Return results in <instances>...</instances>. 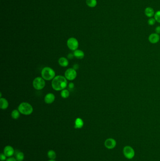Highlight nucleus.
Wrapping results in <instances>:
<instances>
[{"instance_id": "1", "label": "nucleus", "mask_w": 160, "mask_h": 161, "mask_svg": "<svg viewBox=\"0 0 160 161\" xmlns=\"http://www.w3.org/2000/svg\"><path fill=\"white\" fill-rule=\"evenodd\" d=\"M51 85L52 88L56 91H62L67 86V80L63 76L57 75L53 79Z\"/></svg>"}, {"instance_id": "2", "label": "nucleus", "mask_w": 160, "mask_h": 161, "mask_svg": "<svg viewBox=\"0 0 160 161\" xmlns=\"http://www.w3.org/2000/svg\"><path fill=\"white\" fill-rule=\"evenodd\" d=\"M56 75L54 70L49 67L43 68L42 71V76L45 80L50 81L53 79Z\"/></svg>"}, {"instance_id": "3", "label": "nucleus", "mask_w": 160, "mask_h": 161, "mask_svg": "<svg viewBox=\"0 0 160 161\" xmlns=\"http://www.w3.org/2000/svg\"><path fill=\"white\" fill-rule=\"evenodd\" d=\"M18 110L22 114L28 115L33 113V109L30 104L27 102H22L19 105Z\"/></svg>"}, {"instance_id": "4", "label": "nucleus", "mask_w": 160, "mask_h": 161, "mask_svg": "<svg viewBox=\"0 0 160 161\" xmlns=\"http://www.w3.org/2000/svg\"><path fill=\"white\" fill-rule=\"evenodd\" d=\"M33 85L34 89L37 90H41L45 86L46 82L42 77H37L33 81Z\"/></svg>"}, {"instance_id": "5", "label": "nucleus", "mask_w": 160, "mask_h": 161, "mask_svg": "<svg viewBox=\"0 0 160 161\" xmlns=\"http://www.w3.org/2000/svg\"><path fill=\"white\" fill-rule=\"evenodd\" d=\"M67 45L69 49L72 51H76L79 47V42L78 40L75 38H69L67 42Z\"/></svg>"}, {"instance_id": "6", "label": "nucleus", "mask_w": 160, "mask_h": 161, "mask_svg": "<svg viewBox=\"0 0 160 161\" xmlns=\"http://www.w3.org/2000/svg\"><path fill=\"white\" fill-rule=\"evenodd\" d=\"M77 74L76 71L73 68H69L65 71L64 77L66 79L69 81H72L77 77Z\"/></svg>"}, {"instance_id": "7", "label": "nucleus", "mask_w": 160, "mask_h": 161, "mask_svg": "<svg viewBox=\"0 0 160 161\" xmlns=\"http://www.w3.org/2000/svg\"><path fill=\"white\" fill-rule=\"evenodd\" d=\"M123 154L125 157L128 159H132L134 156V151L132 149V147L129 146H126L124 147L123 150Z\"/></svg>"}, {"instance_id": "8", "label": "nucleus", "mask_w": 160, "mask_h": 161, "mask_svg": "<svg viewBox=\"0 0 160 161\" xmlns=\"http://www.w3.org/2000/svg\"><path fill=\"white\" fill-rule=\"evenodd\" d=\"M116 141L113 138H108L105 141V146L108 149H113L116 146Z\"/></svg>"}, {"instance_id": "9", "label": "nucleus", "mask_w": 160, "mask_h": 161, "mask_svg": "<svg viewBox=\"0 0 160 161\" xmlns=\"http://www.w3.org/2000/svg\"><path fill=\"white\" fill-rule=\"evenodd\" d=\"M149 40L151 43L156 44L159 41L160 36L156 33L152 34L149 36Z\"/></svg>"}, {"instance_id": "10", "label": "nucleus", "mask_w": 160, "mask_h": 161, "mask_svg": "<svg viewBox=\"0 0 160 161\" xmlns=\"http://www.w3.org/2000/svg\"><path fill=\"white\" fill-rule=\"evenodd\" d=\"M3 152L6 157H11L14 154L15 151L11 146H7L5 147Z\"/></svg>"}, {"instance_id": "11", "label": "nucleus", "mask_w": 160, "mask_h": 161, "mask_svg": "<svg viewBox=\"0 0 160 161\" xmlns=\"http://www.w3.org/2000/svg\"><path fill=\"white\" fill-rule=\"evenodd\" d=\"M55 100V96L54 94L51 93L47 94L44 98V101L45 103L48 104H50L53 103Z\"/></svg>"}, {"instance_id": "12", "label": "nucleus", "mask_w": 160, "mask_h": 161, "mask_svg": "<svg viewBox=\"0 0 160 161\" xmlns=\"http://www.w3.org/2000/svg\"><path fill=\"white\" fill-rule=\"evenodd\" d=\"M145 14L148 18H151L154 16L155 13L153 9L151 7H146L145 9Z\"/></svg>"}, {"instance_id": "13", "label": "nucleus", "mask_w": 160, "mask_h": 161, "mask_svg": "<svg viewBox=\"0 0 160 161\" xmlns=\"http://www.w3.org/2000/svg\"><path fill=\"white\" fill-rule=\"evenodd\" d=\"M9 106V102L6 99L1 98L0 99V107L2 109H7Z\"/></svg>"}, {"instance_id": "14", "label": "nucleus", "mask_w": 160, "mask_h": 161, "mask_svg": "<svg viewBox=\"0 0 160 161\" xmlns=\"http://www.w3.org/2000/svg\"><path fill=\"white\" fill-rule=\"evenodd\" d=\"M73 55L74 57L78 59H82L85 56V54L80 49H76L73 52Z\"/></svg>"}, {"instance_id": "15", "label": "nucleus", "mask_w": 160, "mask_h": 161, "mask_svg": "<svg viewBox=\"0 0 160 161\" xmlns=\"http://www.w3.org/2000/svg\"><path fill=\"white\" fill-rule=\"evenodd\" d=\"M59 65L62 67H66L69 65V61L67 59L64 57H61L58 60Z\"/></svg>"}, {"instance_id": "16", "label": "nucleus", "mask_w": 160, "mask_h": 161, "mask_svg": "<svg viewBox=\"0 0 160 161\" xmlns=\"http://www.w3.org/2000/svg\"><path fill=\"white\" fill-rule=\"evenodd\" d=\"M84 125V121L82 119L78 118L75 121V128L81 129Z\"/></svg>"}, {"instance_id": "17", "label": "nucleus", "mask_w": 160, "mask_h": 161, "mask_svg": "<svg viewBox=\"0 0 160 161\" xmlns=\"http://www.w3.org/2000/svg\"><path fill=\"white\" fill-rule=\"evenodd\" d=\"M24 154L20 151H17L15 153V158L17 161H23L24 159Z\"/></svg>"}, {"instance_id": "18", "label": "nucleus", "mask_w": 160, "mask_h": 161, "mask_svg": "<svg viewBox=\"0 0 160 161\" xmlns=\"http://www.w3.org/2000/svg\"><path fill=\"white\" fill-rule=\"evenodd\" d=\"M86 3L89 7L93 8L96 6L97 2L96 0H86Z\"/></svg>"}, {"instance_id": "19", "label": "nucleus", "mask_w": 160, "mask_h": 161, "mask_svg": "<svg viewBox=\"0 0 160 161\" xmlns=\"http://www.w3.org/2000/svg\"><path fill=\"white\" fill-rule=\"evenodd\" d=\"M61 96L63 98H67L70 96V92L68 90L64 89L61 91Z\"/></svg>"}, {"instance_id": "20", "label": "nucleus", "mask_w": 160, "mask_h": 161, "mask_svg": "<svg viewBox=\"0 0 160 161\" xmlns=\"http://www.w3.org/2000/svg\"><path fill=\"white\" fill-rule=\"evenodd\" d=\"M11 117L14 119H17L20 116V112L19 110H14L11 113Z\"/></svg>"}, {"instance_id": "21", "label": "nucleus", "mask_w": 160, "mask_h": 161, "mask_svg": "<svg viewBox=\"0 0 160 161\" xmlns=\"http://www.w3.org/2000/svg\"><path fill=\"white\" fill-rule=\"evenodd\" d=\"M48 156L49 157V158L54 160L56 159V152H55L54 150H50L48 152Z\"/></svg>"}, {"instance_id": "22", "label": "nucleus", "mask_w": 160, "mask_h": 161, "mask_svg": "<svg viewBox=\"0 0 160 161\" xmlns=\"http://www.w3.org/2000/svg\"><path fill=\"white\" fill-rule=\"evenodd\" d=\"M154 18L156 19V21L160 23V10H158L156 12L154 15Z\"/></svg>"}, {"instance_id": "23", "label": "nucleus", "mask_w": 160, "mask_h": 161, "mask_svg": "<svg viewBox=\"0 0 160 161\" xmlns=\"http://www.w3.org/2000/svg\"><path fill=\"white\" fill-rule=\"evenodd\" d=\"M156 22V19H155V18H150L148 20L147 23L149 24V25H150V26H153V25L155 24Z\"/></svg>"}, {"instance_id": "24", "label": "nucleus", "mask_w": 160, "mask_h": 161, "mask_svg": "<svg viewBox=\"0 0 160 161\" xmlns=\"http://www.w3.org/2000/svg\"><path fill=\"white\" fill-rule=\"evenodd\" d=\"M6 156L4 154H1L0 156V159L2 161H5L6 159Z\"/></svg>"}, {"instance_id": "25", "label": "nucleus", "mask_w": 160, "mask_h": 161, "mask_svg": "<svg viewBox=\"0 0 160 161\" xmlns=\"http://www.w3.org/2000/svg\"><path fill=\"white\" fill-rule=\"evenodd\" d=\"M68 87L70 89H73L75 87L74 84L73 82H70V84L68 85Z\"/></svg>"}, {"instance_id": "26", "label": "nucleus", "mask_w": 160, "mask_h": 161, "mask_svg": "<svg viewBox=\"0 0 160 161\" xmlns=\"http://www.w3.org/2000/svg\"><path fill=\"white\" fill-rule=\"evenodd\" d=\"M155 31L156 33L157 34H160V26H157L156 29H155Z\"/></svg>"}, {"instance_id": "27", "label": "nucleus", "mask_w": 160, "mask_h": 161, "mask_svg": "<svg viewBox=\"0 0 160 161\" xmlns=\"http://www.w3.org/2000/svg\"><path fill=\"white\" fill-rule=\"evenodd\" d=\"M6 161H17L16 159L14 157H9L6 160Z\"/></svg>"}, {"instance_id": "28", "label": "nucleus", "mask_w": 160, "mask_h": 161, "mask_svg": "<svg viewBox=\"0 0 160 161\" xmlns=\"http://www.w3.org/2000/svg\"><path fill=\"white\" fill-rule=\"evenodd\" d=\"M74 55L72 53L69 54L67 56L68 58H69V59H73V58H74Z\"/></svg>"}, {"instance_id": "29", "label": "nucleus", "mask_w": 160, "mask_h": 161, "mask_svg": "<svg viewBox=\"0 0 160 161\" xmlns=\"http://www.w3.org/2000/svg\"><path fill=\"white\" fill-rule=\"evenodd\" d=\"M79 68V65L78 64H75L73 66V69H74L75 70H76Z\"/></svg>"}, {"instance_id": "30", "label": "nucleus", "mask_w": 160, "mask_h": 161, "mask_svg": "<svg viewBox=\"0 0 160 161\" xmlns=\"http://www.w3.org/2000/svg\"><path fill=\"white\" fill-rule=\"evenodd\" d=\"M55 161V160H52V159H50V160H49V161Z\"/></svg>"}]
</instances>
